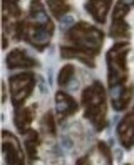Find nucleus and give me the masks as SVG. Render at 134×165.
<instances>
[{"instance_id":"f257e3e1","label":"nucleus","mask_w":134,"mask_h":165,"mask_svg":"<svg viewBox=\"0 0 134 165\" xmlns=\"http://www.w3.org/2000/svg\"><path fill=\"white\" fill-rule=\"evenodd\" d=\"M104 34L87 22H78L65 35V45L61 47V56L65 59H76L87 66H95L94 58L100 53Z\"/></svg>"},{"instance_id":"f03ea898","label":"nucleus","mask_w":134,"mask_h":165,"mask_svg":"<svg viewBox=\"0 0 134 165\" xmlns=\"http://www.w3.org/2000/svg\"><path fill=\"white\" fill-rule=\"evenodd\" d=\"M130 51L128 43H117L106 54L107 82L110 90L111 104L115 110H124L132 97L131 87L127 86V56Z\"/></svg>"},{"instance_id":"7ed1b4c3","label":"nucleus","mask_w":134,"mask_h":165,"mask_svg":"<svg viewBox=\"0 0 134 165\" xmlns=\"http://www.w3.org/2000/svg\"><path fill=\"white\" fill-rule=\"evenodd\" d=\"M54 31V23L46 14L41 0H32L29 16L22 24L21 39L41 52L50 45Z\"/></svg>"},{"instance_id":"20e7f679","label":"nucleus","mask_w":134,"mask_h":165,"mask_svg":"<svg viewBox=\"0 0 134 165\" xmlns=\"http://www.w3.org/2000/svg\"><path fill=\"white\" fill-rule=\"evenodd\" d=\"M81 104L84 116L91 122L97 131H101L106 126V95L100 82H94L83 91Z\"/></svg>"},{"instance_id":"39448f33","label":"nucleus","mask_w":134,"mask_h":165,"mask_svg":"<svg viewBox=\"0 0 134 165\" xmlns=\"http://www.w3.org/2000/svg\"><path fill=\"white\" fill-rule=\"evenodd\" d=\"M35 87V76L31 72H24L9 78L11 103L16 108L22 107Z\"/></svg>"},{"instance_id":"423d86ee","label":"nucleus","mask_w":134,"mask_h":165,"mask_svg":"<svg viewBox=\"0 0 134 165\" xmlns=\"http://www.w3.org/2000/svg\"><path fill=\"white\" fill-rule=\"evenodd\" d=\"M22 11L17 1L2 0V24L7 33L17 39H21V29L23 20Z\"/></svg>"},{"instance_id":"0eeeda50","label":"nucleus","mask_w":134,"mask_h":165,"mask_svg":"<svg viewBox=\"0 0 134 165\" xmlns=\"http://www.w3.org/2000/svg\"><path fill=\"white\" fill-rule=\"evenodd\" d=\"M2 152L7 164H24V155L20 142L9 131H2Z\"/></svg>"},{"instance_id":"6e6552de","label":"nucleus","mask_w":134,"mask_h":165,"mask_svg":"<svg viewBox=\"0 0 134 165\" xmlns=\"http://www.w3.org/2000/svg\"><path fill=\"white\" fill-rule=\"evenodd\" d=\"M55 108L60 120L68 118L78 110V103L73 97L62 91H58L55 96Z\"/></svg>"},{"instance_id":"1a4fd4ad","label":"nucleus","mask_w":134,"mask_h":165,"mask_svg":"<svg viewBox=\"0 0 134 165\" xmlns=\"http://www.w3.org/2000/svg\"><path fill=\"white\" fill-rule=\"evenodd\" d=\"M118 135L124 148L129 150L134 146V107L121 120L118 126Z\"/></svg>"},{"instance_id":"9d476101","label":"nucleus","mask_w":134,"mask_h":165,"mask_svg":"<svg viewBox=\"0 0 134 165\" xmlns=\"http://www.w3.org/2000/svg\"><path fill=\"white\" fill-rule=\"evenodd\" d=\"M6 66L9 69L16 68H31L37 65V62L30 57L27 52L23 49H15L6 56Z\"/></svg>"},{"instance_id":"9b49d317","label":"nucleus","mask_w":134,"mask_h":165,"mask_svg":"<svg viewBox=\"0 0 134 165\" xmlns=\"http://www.w3.org/2000/svg\"><path fill=\"white\" fill-rule=\"evenodd\" d=\"M111 4L113 0H89L85 7L97 23L104 24Z\"/></svg>"},{"instance_id":"f8f14e48","label":"nucleus","mask_w":134,"mask_h":165,"mask_svg":"<svg viewBox=\"0 0 134 165\" xmlns=\"http://www.w3.org/2000/svg\"><path fill=\"white\" fill-rule=\"evenodd\" d=\"M35 116V108L34 105L28 106V107H19L16 108L15 117H14V122L17 127V129L22 134L30 129L32 121Z\"/></svg>"},{"instance_id":"ddd939ff","label":"nucleus","mask_w":134,"mask_h":165,"mask_svg":"<svg viewBox=\"0 0 134 165\" xmlns=\"http://www.w3.org/2000/svg\"><path fill=\"white\" fill-rule=\"evenodd\" d=\"M24 144L26 147V151L29 159L35 160L37 159V149L39 146V135L33 129H28L23 133Z\"/></svg>"},{"instance_id":"4468645a","label":"nucleus","mask_w":134,"mask_h":165,"mask_svg":"<svg viewBox=\"0 0 134 165\" xmlns=\"http://www.w3.org/2000/svg\"><path fill=\"white\" fill-rule=\"evenodd\" d=\"M46 4L57 20L61 19L70 11L68 0H46Z\"/></svg>"},{"instance_id":"2eb2a0df","label":"nucleus","mask_w":134,"mask_h":165,"mask_svg":"<svg viewBox=\"0 0 134 165\" xmlns=\"http://www.w3.org/2000/svg\"><path fill=\"white\" fill-rule=\"evenodd\" d=\"M40 128L42 132L48 136H55L56 134V126H55V118L52 112H48L43 116L40 122Z\"/></svg>"},{"instance_id":"dca6fc26","label":"nucleus","mask_w":134,"mask_h":165,"mask_svg":"<svg viewBox=\"0 0 134 165\" xmlns=\"http://www.w3.org/2000/svg\"><path fill=\"white\" fill-rule=\"evenodd\" d=\"M74 70L76 69H74V66L72 64H66V65L63 66L58 74L59 86H61V87L66 86L73 76Z\"/></svg>"},{"instance_id":"f3484780","label":"nucleus","mask_w":134,"mask_h":165,"mask_svg":"<svg viewBox=\"0 0 134 165\" xmlns=\"http://www.w3.org/2000/svg\"><path fill=\"white\" fill-rule=\"evenodd\" d=\"M97 151L100 154V156L104 159V162L107 163V164H110L113 163V156H111V153L109 148L106 146V144L100 142L97 144Z\"/></svg>"},{"instance_id":"a211bd4d","label":"nucleus","mask_w":134,"mask_h":165,"mask_svg":"<svg viewBox=\"0 0 134 165\" xmlns=\"http://www.w3.org/2000/svg\"><path fill=\"white\" fill-rule=\"evenodd\" d=\"M2 102H4V85L2 84Z\"/></svg>"},{"instance_id":"6ab92c4d","label":"nucleus","mask_w":134,"mask_h":165,"mask_svg":"<svg viewBox=\"0 0 134 165\" xmlns=\"http://www.w3.org/2000/svg\"><path fill=\"white\" fill-rule=\"evenodd\" d=\"M15 1H18V0H15Z\"/></svg>"}]
</instances>
